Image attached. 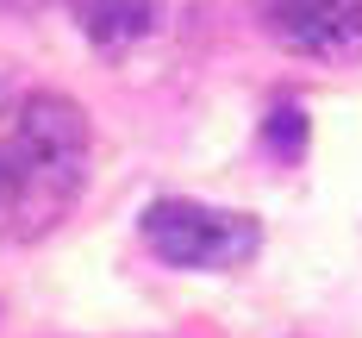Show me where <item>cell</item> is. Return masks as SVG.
<instances>
[{
	"mask_svg": "<svg viewBox=\"0 0 362 338\" xmlns=\"http://www.w3.org/2000/svg\"><path fill=\"white\" fill-rule=\"evenodd\" d=\"M0 163H6V201L19 213V232L57 225L88 169V113L69 94H32L13 119Z\"/></svg>",
	"mask_w": 362,
	"mask_h": 338,
	"instance_id": "cell-1",
	"label": "cell"
},
{
	"mask_svg": "<svg viewBox=\"0 0 362 338\" xmlns=\"http://www.w3.org/2000/svg\"><path fill=\"white\" fill-rule=\"evenodd\" d=\"M150 257H163L169 269H238L256 257L262 244V225L250 213H231V207H206V201H150L144 220Z\"/></svg>",
	"mask_w": 362,
	"mask_h": 338,
	"instance_id": "cell-2",
	"label": "cell"
},
{
	"mask_svg": "<svg viewBox=\"0 0 362 338\" xmlns=\"http://www.w3.org/2000/svg\"><path fill=\"white\" fill-rule=\"evenodd\" d=\"M0 6H6V13H37L44 0H0Z\"/></svg>",
	"mask_w": 362,
	"mask_h": 338,
	"instance_id": "cell-6",
	"label": "cell"
},
{
	"mask_svg": "<svg viewBox=\"0 0 362 338\" xmlns=\"http://www.w3.org/2000/svg\"><path fill=\"white\" fill-rule=\"evenodd\" d=\"M256 26L293 57L362 63V0H250Z\"/></svg>",
	"mask_w": 362,
	"mask_h": 338,
	"instance_id": "cell-3",
	"label": "cell"
},
{
	"mask_svg": "<svg viewBox=\"0 0 362 338\" xmlns=\"http://www.w3.org/2000/svg\"><path fill=\"white\" fill-rule=\"evenodd\" d=\"M69 13H75V26L94 38L100 50H125V44L150 38L163 0H69Z\"/></svg>",
	"mask_w": 362,
	"mask_h": 338,
	"instance_id": "cell-4",
	"label": "cell"
},
{
	"mask_svg": "<svg viewBox=\"0 0 362 338\" xmlns=\"http://www.w3.org/2000/svg\"><path fill=\"white\" fill-rule=\"evenodd\" d=\"M269 150H281V157H300V150H306V113L300 107H275L269 113Z\"/></svg>",
	"mask_w": 362,
	"mask_h": 338,
	"instance_id": "cell-5",
	"label": "cell"
},
{
	"mask_svg": "<svg viewBox=\"0 0 362 338\" xmlns=\"http://www.w3.org/2000/svg\"><path fill=\"white\" fill-rule=\"evenodd\" d=\"M0 201H6V163H0Z\"/></svg>",
	"mask_w": 362,
	"mask_h": 338,
	"instance_id": "cell-7",
	"label": "cell"
}]
</instances>
